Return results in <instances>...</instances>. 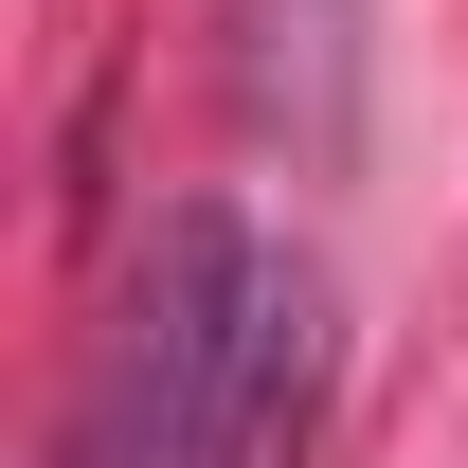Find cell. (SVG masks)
<instances>
[{
	"label": "cell",
	"instance_id": "1",
	"mask_svg": "<svg viewBox=\"0 0 468 468\" xmlns=\"http://www.w3.org/2000/svg\"><path fill=\"white\" fill-rule=\"evenodd\" d=\"M306 414V271L234 198H180L126 271L90 468H271Z\"/></svg>",
	"mask_w": 468,
	"mask_h": 468
}]
</instances>
